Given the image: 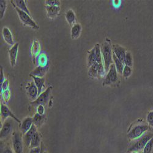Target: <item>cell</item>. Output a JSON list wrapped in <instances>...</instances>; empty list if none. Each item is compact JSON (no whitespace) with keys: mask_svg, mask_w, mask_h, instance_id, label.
<instances>
[{"mask_svg":"<svg viewBox=\"0 0 153 153\" xmlns=\"http://www.w3.org/2000/svg\"><path fill=\"white\" fill-rule=\"evenodd\" d=\"M148 124L143 122L142 120L132 124L127 132V137L131 140H134L144 135L149 129Z\"/></svg>","mask_w":153,"mask_h":153,"instance_id":"cell-1","label":"cell"},{"mask_svg":"<svg viewBox=\"0 0 153 153\" xmlns=\"http://www.w3.org/2000/svg\"><path fill=\"white\" fill-rule=\"evenodd\" d=\"M101 53L102 56L104 65L106 73L109 71L110 66L112 65L113 60V52L111 41L108 39H106L102 45L101 47Z\"/></svg>","mask_w":153,"mask_h":153,"instance_id":"cell-2","label":"cell"},{"mask_svg":"<svg viewBox=\"0 0 153 153\" xmlns=\"http://www.w3.org/2000/svg\"><path fill=\"white\" fill-rule=\"evenodd\" d=\"M152 137H153L152 134L149 132L145 133L142 137H140V138L133 140V142L129 146L127 152H140L141 151H143L146 143Z\"/></svg>","mask_w":153,"mask_h":153,"instance_id":"cell-3","label":"cell"},{"mask_svg":"<svg viewBox=\"0 0 153 153\" xmlns=\"http://www.w3.org/2000/svg\"><path fill=\"white\" fill-rule=\"evenodd\" d=\"M118 80V72L117 71L115 66H114L113 63L110 66L109 71H108L105 76V79L102 83L103 86L113 84L117 82Z\"/></svg>","mask_w":153,"mask_h":153,"instance_id":"cell-4","label":"cell"},{"mask_svg":"<svg viewBox=\"0 0 153 153\" xmlns=\"http://www.w3.org/2000/svg\"><path fill=\"white\" fill-rule=\"evenodd\" d=\"M15 8L17 12V14L19 15V17L21 22L25 25H27V26H29L35 30H37L39 28V27H38L37 25L33 20V19L31 18L30 15H28V14L26 13V12H23V10L19 9L17 7H15Z\"/></svg>","mask_w":153,"mask_h":153,"instance_id":"cell-5","label":"cell"},{"mask_svg":"<svg viewBox=\"0 0 153 153\" xmlns=\"http://www.w3.org/2000/svg\"><path fill=\"white\" fill-rule=\"evenodd\" d=\"M23 140L22 134L15 132L12 136V147L14 153H23Z\"/></svg>","mask_w":153,"mask_h":153,"instance_id":"cell-6","label":"cell"},{"mask_svg":"<svg viewBox=\"0 0 153 153\" xmlns=\"http://www.w3.org/2000/svg\"><path fill=\"white\" fill-rule=\"evenodd\" d=\"M13 129V121L11 120V118H8L7 120L4 123L2 129L1 130V139H4L10 135Z\"/></svg>","mask_w":153,"mask_h":153,"instance_id":"cell-7","label":"cell"},{"mask_svg":"<svg viewBox=\"0 0 153 153\" xmlns=\"http://www.w3.org/2000/svg\"><path fill=\"white\" fill-rule=\"evenodd\" d=\"M51 89H52V87L49 86L44 92L41 93L34 101L33 102L32 104L36 107H37L39 105H45L47 103V101L48 100Z\"/></svg>","mask_w":153,"mask_h":153,"instance_id":"cell-8","label":"cell"},{"mask_svg":"<svg viewBox=\"0 0 153 153\" xmlns=\"http://www.w3.org/2000/svg\"><path fill=\"white\" fill-rule=\"evenodd\" d=\"M112 52L115 56L124 64L125 57L126 55V49L120 45L115 44L112 45Z\"/></svg>","mask_w":153,"mask_h":153,"instance_id":"cell-9","label":"cell"},{"mask_svg":"<svg viewBox=\"0 0 153 153\" xmlns=\"http://www.w3.org/2000/svg\"><path fill=\"white\" fill-rule=\"evenodd\" d=\"M26 90L30 100L34 101L38 96V89L34 82H30L27 84Z\"/></svg>","mask_w":153,"mask_h":153,"instance_id":"cell-10","label":"cell"},{"mask_svg":"<svg viewBox=\"0 0 153 153\" xmlns=\"http://www.w3.org/2000/svg\"><path fill=\"white\" fill-rule=\"evenodd\" d=\"M1 117L3 120H6L8 117H10L11 118L14 119L18 123H20V121L12 113V112L10 110V109L5 105H1Z\"/></svg>","mask_w":153,"mask_h":153,"instance_id":"cell-11","label":"cell"},{"mask_svg":"<svg viewBox=\"0 0 153 153\" xmlns=\"http://www.w3.org/2000/svg\"><path fill=\"white\" fill-rule=\"evenodd\" d=\"M36 126L33 124L32 127H31V129L26 133L24 134L23 140V143H25V146H30L31 142V140L34 135V134L36 132Z\"/></svg>","mask_w":153,"mask_h":153,"instance_id":"cell-12","label":"cell"},{"mask_svg":"<svg viewBox=\"0 0 153 153\" xmlns=\"http://www.w3.org/2000/svg\"><path fill=\"white\" fill-rule=\"evenodd\" d=\"M18 48H19V44L16 43L13 46L11 47V48L9 50V58L10 65L12 66H14L16 64V59L18 53Z\"/></svg>","mask_w":153,"mask_h":153,"instance_id":"cell-13","label":"cell"},{"mask_svg":"<svg viewBox=\"0 0 153 153\" xmlns=\"http://www.w3.org/2000/svg\"><path fill=\"white\" fill-rule=\"evenodd\" d=\"M33 124V118L30 117H27L26 118H25L22 121L20 126V130L22 133L23 134H26L31 129Z\"/></svg>","mask_w":153,"mask_h":153,"instance_id":"cell-14","label":"cell"},{"mask_svg":"<svg viewBox=\"0 0 153 153\" xmlns=\"http://www.w3.org/2000/svg\"><path fill=\"white\" fill-rule=\"evenodd\" d=\"M45 8L47 12V17L50 19H53L56 18L61 10L60 7L57 6H46Z\"/></svg>","mask_w":153,"mask_h":153,"instance_id":"cell-15","label":"cell"},{"mask_svg":"<svg viewBox=\"0 0 153 153\" xmlns=\"http://www.w3.org/2000/svg\"><path fill=\"white\" fill-rule=\"evenodd\" d=\"M11 3L13 4L15 7L19 8V9L26 12L27 14L30 16V12L26 5L25 1H24V0H13V1H11Z\"/></svg>","mask_w":153,"mask_h":153,"instance_id":"cell-16","label":"cell"},{"mask_svg":"<svg viewBox=\"0 0 153 153\" xmlns=\"http://www.w3.org/2000/svg\"><path fill=\"white\" fill-rule=\"evenodd\" d=\"M3 36L5 42L8 44L10 45H14V41H13V38H12V35L10 30L4 27L3 29Z\"/></svg>","mask_w":153,"mask_h":153,"instance_id":"cell-17","label":"cell"},{"mask_svg":"<svg viewBox=\"0 0 153 153\" xmlns=\"http://www.w3.org/2000/svg\"><path fill=\"white\" fill-rule=\"evenodd\" d=\"M34 79V82L37 86L38 89V96H39L41 94V91L42 90V88L44 86V82H45V79L44 78H40L37 77V76L31 75Z\"/></svg>","mask_w":153,"mask_h":153,"instance_id":"cell-18","label":"cell"},{"mask_svg":"<svg viewBox=\"0 0 153 153\" xmlns=\"http://www.w3.org/2000/svg\"><path fill=\"white\" fill-rule=\"evenodd\" d=\"M48 67L47 66H39L37 67L30 74L31 75H33L37 77H40L42 78V76L45 74L47 71Z\"/></svg>","mask_w":153,"mask_h":153,"instance_id":"cell-19","label":"cell"},{"mask_svg":"<svg viewBox=\"0 0 153 153\" xmlns=\"http://www.w3.org/2000/svg\"><path fill=\"white\" fill-rule=\"evenodd\" d=\"M96 62V51L95 48H93L90 51L88 52V58H87V65L90 68Z\"/></svg>","mask_w":153,"mask_h":153,"instance_id":"cell-20","label":"cell"},{"mask_svg":"<svg viewBox=\"0 0 153 153\" xmlns=\"http://www.w3.org/2000/svg\"><path fill=\"white\" fill-rule=\"evenodd\" d=\"M82 32V27L81 25L79 23H75L73 25L71 29V36L72 39H75L80 36Z\"/></svg>","mask_w":153,"mask_h":153,"instance_id":"cell-21","label":"cell"},{"mask_svg":"<svg viewBox=\"0 0 153 153\" xmlns=\"http://www.w3.org/2000/svg\"><path fill=\"white\" fill-rule=\"evenodd\" d=\"M113 60L118 73H119L120 74H122L125 65L123 62H122L113 53Z\"/></svg>","mask_w":153,"mask_h":153,"instance_id":"cell-22","label":"cell"},{"mask_svg":"<svg viewBox=\"0 0 153 153\" xmlns=\"http://www.w3.org/2000/svg\"><path fill=\"white\" fill-rule=\"evenodd\" d=\"M65 17H66V19L68 23L70 25H71V26H73V25H74L75 24L76 17H75V13L72 10L69 9L66 12Z\"/></svg>","mask_w":153,"mask_h":153,"instance_id":"cell-23","label":"cell"},{"mask_svg":"<svg viewBox=\"0 0 153 153\" xmlns=\"http://www.w3.org/2000/svg\"><path fill=\"white\" fill-rule=\"evenodd\" d=\"M88 75L91 78H99V64L95 62L93 65L90 67Z\"/></svg>","mask_w":153,"mask_h":153,"instance_id":"cell-24","label":"cell"},{"mask_svg":"<svg viewBox=\"0 0 153 153\" xmlns=\"http://www.w3.org/2000/svg\"><path fill=\"white\" fill-rule=\"evenodd\" d=\"M41 143V137L38 132H36L31 140V144H30V148H36L39 147Z\"/></svg>","mask_w":153,"mask_h":153,"instance_id":"cell-25","label":"cell"},{"mask_svg":"<svg viewBox=\"0 0 153 153\" xmlns=\"http://www.w3.org/2000/svg\"><path fill=\"white\" fill-rule=\"evenodd\" d=\"M95 51H96V62L98 63L99 65L100 64H104L103 59H102V56L101 53V49L100 47L99 44H96L94 46Z\"/></svg>","mask_w":153,"mask_h":153,"instance_id":"cell-26","label":"cell"},{"mask_svg":"<svg viewBox=\"0 0 153 153\" xmlns=\"http://www.w3.org/2000/svg\"><path fill=\"white\" fill-rule=\"evenodd\" d=\"M44 120V115H41V114L36 113L34 118H33V124L36 126H39L43 122Z\"/></svg>","mask_w":153,"mask_h":153,"instance_id":"cell-27","label":"cell"},{"mask_svg":"<svg viewBox=\"0 0 153 153\" xmlns=\"http://www.w3.org/2000/svg\"><path fill=\"white\" fill-rule=\"evenodd\" d=\"M153 151V137L145 145L142 153H152Z\"/></svg>","mask_w":153,"mask_h":153,"instance_id":"cell-28","label":"cell"},{"mask_svg":"<svg viewBox=\"0 0 153 153\" xmlns=\"http://www.w3.org/2000/svg\"><path fill=\"white\" fill-rule=\"evenodd\" d=\"M124 65L126 66H128L131 68L132 66V65H133L132 56V54L129 52H126L125 60H124Z\"/></svg>","mask_w":153,"mask_h":153,"instance_id":"cell-29","label":"cell"},{"mask_svg":"<svg viewBox=\"0 0 153 153\" xmlns=\"http://www.w3.org/2000/svg\"><path fill=\"white\" fill-rule=\"evenodd\" d=\"M47 61L46 55L44 54H41L37 58V62L39 65L41 66H45V65Z\"/></svg>","mask_w":153,"mask_h":153,"instance_id":"cell-30","label":"cell"},{"mask_svg":"<svg viewBox=\"0 0 153 153\" xmlns=\"http://www.w3.org/2000/svg\"><path fill=\"white\" fill-rule=\"evenodd\" d=\"M6 6H7L6 1H4V0H1V1H0V16H1V19H3L4 15Z\"/></svg>","mask_w":153,"mask_h":153,"instance_id":"cell-31","label":"cell"},{"mask_svg":"<svg viewBox=\"0 0 153 153\" xmlns=\"http://www.w3.org/2000/svg\"><path fill=\"white\" fill-rule=\"evenodd\" d=\"M123 75L124 78L127 79L132 74V68L128 66H124L123 71Z\"/></svg>","mask_w":153,"mask_h":153,"instance_id":"cell-32","label":"cell"},{"mask_svg":"<svg viewBox=\"0 0 153 153\" xmlns=\"http://www.w3.org/2000/svg\"><path fill=\"white\" fill-rule=\"evenodd\" d=\"M146 121L149 127L153 128V110L148 113L146 116Z\"/></svg>","mask_w":153,"mask_h":153,"instance_id":"cell-33","label":"cell"},{"mask_svg":"<svg viewBox=\"0 0 153 153\" xmlns=\"http://www.w3.org/2000/svg\"><path fill=\"white\" fill-rule=\"evenodd\" d=\"M46 6H60V2L58 0H47L45 1Z\"/></svg>","mask_w":153,"mask_h":153,"instance_id":"cell-34","label":"cell"},{"mask_svg":"<svg viewBox=\"0 0 153 153\" xmlns=\"http://www.w3.org/2000/svg\"><path fill=\"white\" fill-rule=\"evenodd\" d=\"M39 44L37 41H36V40L34 41V43H33V50L32 52L33 53V55L35 56L37 54V53L39 52Z\"/></svg>","mask_w":153,"mask_h":153,"instance_id":"cell-35","label":"cell"},{"mask_svg":"<svg viewBox=\"0 0 153 153\" xmlns=\"http://www.w3.org/2000/svg\"><path fill=\"white\" fill-rule=\"evenodd\" d=\"M8 86H9V80H5V81L3 82L2 85L1 86V93L4 92L8 90Z\"/></svg>","mask_w":153,"mask_h":153,"instance_id":"cell-36","label":"cell"},{"mask_svg":"<svg viewBox=\"0 0 153 153\" xmlns=\"http://www.w3.org/2000/svg\"><path fill=\"white\" fill-rule=\"evenodd\" d=\"M37 113L41 114V115H44V114L45 113V108L43 105H39L37 106Z\"/></svg>","mask_w":153,"mask_h":153,"instance_id":"cell-37","label":"cell"},{"mask_svg":"<svg viewBox=\"0 0 153 153\" xmlns=\"http://www.w3.org/2000/svg\"><path fill=\"white\" fill-rule=\"evenodd\" d=\"M3 99L6 100V101H7L9 99V98H10V92H9V91L7 90H6V91H4V92H3Z\"/></svg>","mask_w":153,"mask_h":153,"instance_id":"cell-38","label":"cell"},{"mask_svg":"<svg viewBox=\"0 0 153 153\" xmlns=\"http://www.w3.org/2000/svg\"><path fill=\"white\" fill-rule=\"evenodd\" d=\"M42 151V149L39 147H36L31 148L29 153H41Z\"/></svg>","mask_w":153,"mask_h":153,"instance_id":"cell-39","label":"cell"},{"mask_svg":"<svg viewBox=\"0 0 153 153\" xmlns=\"http://www.w3.org/2000/svg\"><path fill=\"white\" fill-rule=\"evenodd\" d=\"M1 153H14V152L12 151L9 147H6L2 149Z\"/></svg>","mask_w":153,"mask_h":153,"instance_id":"cell-40","label":"cell"},{"mask_svg":"<svg viewBox=\"0 0 153 153\" xmlns=\"http://www.w3.org/2000/svg\"><path fill=\"white\" fill-rule=\"evenodd\" d=\"M0 80H1V81H0V85L1 86L3 82L5 81L4 77V74H3V70L1 66V77H0Z\"/></svg>","mask_w":153,"mask_h":153,"instance_id":"cell-41","label":"cell"},{"mask_svg":"<svg viewBox=\"0 0 153 153\" xmlns=\"http://www.w3.org/2000/svg\"><path fill=\"white\" fill-rule=\"evenodd\" d=\"M119 3H120V1H114V2H113L114 5H116L117 4V6H118Z\"/></svg>","mask_w":153,"mask_h":153,"instance_id":"cell-42","label":"cell"},{"mask_svg":"<svg viewBox=\"0 0 153 153\" xmlns=\"http://www.w3.org/2000/svg\"><path fill=\"white\" fill-rule=\"evenodd\" d=\"M127 153H141V152H127Z\"/></svg>","mask_w":153,"mask_h":153,"instance_id":"cell-43","label":"cell"},{"mask_svg":"<svg viewBox=\"0 0 153 153\" xmlns=\"http://www.w3.org/2000/svg\"><path fill=\"white\" fill-rule=\"evenodd\" d=\"M43 153H48L47 152H45V151H44V152H43Z\"/></svg>","mask_w":153,"mask_h":153,"instance_id":"cell-44","label":"cell"},{"mask_svg":"<svg viewBox=\"0 0 153 153\" xmlns=\"http://www.w3.org/2000/svg\"><path fill=\"white\" fill-rule=\"evenodd\" d=\"M41 153H43V152H42V151H41Z\"/></svg>","mask_w":153,"mask_h":153,"instance_id":"cell-45","label":"cell"}]
</instances>
